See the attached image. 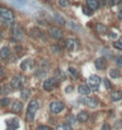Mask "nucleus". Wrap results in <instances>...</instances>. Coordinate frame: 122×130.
<instances>
[{
	"label": "nucleus",
	"mask_w": 122,
	"mask_h": 130,
	"mask_svg": "<svg viewBox=\"0 0 122 130\" xmlns=\"http://www.w3.org/2000/svg\"><path fill=\"white\" fill-rule=\"evenodd\" d=\"M81 104H84V105H87V106H90V108H96V106H98V99L95 98V97H87V95H83L79 100Z\"/></svg>",
	"instance_id": "nucleus-4"
},
{
	"label": "nucleus",
	"mask_w": 122,
	"mask_h": 130,
	"mask_svg": "<svg viewBox=\"0 0 122 130\" xmlns=\"http://www.w3.org/2000/svg\"><path fill=\"white\" fill-rule=\"evenodd\" d=\"M77 121L78 122H80V123H84V122H86L87 119H89V113L86 111H80L79 113L77 115Z\"/></svg>",
	"instance_id": "nucleus-16"
},
{
	"label": "nucleus",
	"mask_w": 122,
	"mask_h": 130,
	"mask_svg": "<svg viewBox=\"0 0 122 130\" xmlns=\"http://www.w3.org/2000/svg\"><path fill=\"white\" fill-rule=\"evenodd\" d=\"M38 106H40V105H38V102H37L36 99H31L30 103L28 104L27 115H25V117H27V119L29 122L34 121V117H35L37 110H38Z\"/></svg>",
	"instance_id": "nucleus-1"
},
{
	"label": "nucleus",
	"mask_w": 122,
	"mask_h": 130,
	"mask_svg": "<svg viewBox=\"0 0 122 130\" xmlns=\"http://www.w3.org/2000/svg\"><path fill=\"white\" fill-rule=\"evenodd\" d=\"M10 98H3V99H0V106L1 108H5V106H7L10 104Z\"/></svg>",
	"instance_id": "nucleus-27"
},
{
	"label": "nucleus",
	"mask_w": 122,
	"mask_h": 130,
	"mask_svg": "<svg viewBox=\"0 0 122 130\" xmlns=\"http://www.w3.org/2000/svg\"><path fill=\"white\" fill-rule=\"evenodd\" d=\"M12 34H13V37L14 38H17V40H20L23 37V29L19 25H16V26L13 27V30H12Z\"/></svg>",
	"instance_id": "nucleus-12"
},
{
	"label": "nucleus",
	"mask_w": 122,
	"mask_h": 130,
	"mask_svg": "<svg viewBox=\"0 0 122 130\" xmlns=\"http://www.w3.org/2000/svg\"><path fill=\"white\" fill-rule=\"evenodd\" d=\"M59 5L61 7H63V9H66L68 6V1L67 0H59Z\"/></svg>",
	"instance_id": "nucleus-32"
},
{
	"label": "nucleus",
	"mask_w": 122,
	"mask_h": 130,
	"mask_svg": "<svg viewBox=\"0 0 122 130\" xmlns=\"http://www.w3.org/2000/svg\"><path fill=\"white\" fill-rule=\"evenodd\" d=\"M55 130H72V128L66 124V123H62V124H59V125L56 126V129Z\"/></svg>",
	"instance_id": "nucleus-26"
},
{
	"label": "nucleus",
	"mask_w": 122,
	"mask_h": 130,
	"mask_svg": "<svg viewBox=\"0 0 122 130\" xmlns=\"http://www.w3.org/2000/svg\"><path fill=\"white\" fill-rule=\"evenodd\" d=\"M109 36L111 37V38H116V34H110Z\"/></svg>",
	"instance_id": "nucleus-44"
},
{
	"label": "nucleus",
	"mask_w": 122,
	"mask_h": 130,
	"mask_svg": "<svg viewBox=\"0 0 122 130\" xmlns=\"http://www.w3.org/2000/svg\"><path fill=\"white\" fill-rule=\"evenodd\" d=\"M83 13L86 14V16H90V14L92 13V10H91L90 7H87V6H84V7H83Z\"/></svg>",
	"instance_id": "nucleus-30"
},
{
	"label": "nucleus",
	"mask_w": 122,
	"mask_h": 130,
	"mask_svg": "<svg viewBox=\"0 0 122 130\" xmlns=\"http://www.w3.org/2000/svg\"><path fill=\"white\" fill-rule=\"evenodd\" d=\"M17 4H20V5H25L27 4V0H14Z\"/></svg>",
	"instance_id": "nucleus-38"
},
{
	"label": "nucleus",
	"mask_w": 122,
	"mask_h": 130,
	"mask_svg": "<svg viewBox=\"0 0 122 130\" xmlns=\"http://www.w3.org/2000/svg\"><path fill=\"white\" fill-rule=\"evenodd\" d=\"M120 42H121V43H122V36L120 37Z\"/></svg>",
	"instance_id": "nucleus-46"
},
{
	"label": "nucleus",
	"mask_w": 122,
	"mask_h": 130,
	"mask_svg": "<svg viewBox=\"0 0 122 130\" xmlns=\"http://www.w3.org/2000/svg\"><path fill=\"white\" fill-rule=\"evenodd\" d=\"M55 17V19H56V20H58V23H60V24H61V25H65V24H66V22H65V19L62 18V17H61V16H60L59 13H56L54 16Z\"/></svg>",
	"instance_id": "nucleus-28"
},
{
	"label": "nucleus",
	"mask_w": 122,
	"mask_h": 130,
	"mask_svg": "<svg viewBox=\"0 0 122 130\" xmlns=\"http://www.w3.org/2000/svg\"><path fill=\"white\" fill-rule=\"evenodd\" d=\"M104 4H105V0H101V3H100L101 6H104Z\"/></svg>",
	"instance_id": "nucleus-45"
},
{
	"label": "nucleus",
	"mask_w": 122,
	"mask_h": 130,
	"mask_svg": "<svg viewBox=\"0 0 122 130\" xmlns=\"http://www.w3.org/2000/svg\"><path fill=\"white\" fill-rule=\"evenodd\" d=\"M121 0H110V5H117Z\"/></svg>",
	"instance_id": "nucleus-40"
},
{
	"label": "nucleus",
	"mask_w": 122,
	"mask_h": 130,
	"mask_svg": "<svg viewBox=\"0 0 122 130\" xmlns=\"http://www.w3.org/2000/svg\"><path fill=\"white\" fill-rule=\"evenodd\" d=\"M56 85H58V79H56V78H49V79L43 81L42 87H43L44 91H48V92H49V91L53 90Z\"/></svg>",
	"instance_id": "nucleus-7"
},
{
	"label": "nucleus",
	"mask_w": 122,
	"mask_h": 130,
	"mask_svg": "<svg viewBox=\"0 0 122 130\" xmlns=\"http://www.w3.org/2000/svg\"><path fill=\"white\" fill-rule=\"evenodd\" d=\"M4 73H5V71H4V67H3V66L0 64V78H1V76L4 75Z\"/></svg>",
	"instance_id": "nucleus-41"
},
{
	"label": "nucleus",
	"mask_w": 122,
	"mask_h": 130,
	"mask_svg": "<svg viewBox=\"0 0 122 130\" xmlns=\"http://www.w3.org/2000/svg\"><path fill=\"white\" fill-rule=\"evenodd\" d=\"M12 111L13 112H20L23 109V103L22 102H19V100H16V102H13L12 103Z\"/></svg>",
	"instance_id": "nucleus-17"
},
{
	"label": "nucleus",
	"mask_w": 122,
	"mask_h": 130,
	"mask_svg": "<svg viewBox=\"0 0 122 130\" xmlns=\"http://www.w3.org/2000/svg\"><path fill=\"white\" fill-rule=\"evenodd\" d=\"M31 66H32V61L29 60V58H27V60L22 61V63H20V69H22V71H28Z\"/></svg>",
	"instance_id": "nucleus-19"
},
{
	"label": "nucleus",
	"mask_w": 122,
	"mask_h": 130,
	"mask_svg": "<svg viewBox=\"0 0 122 130\" xmlns=\"http://www.w3.org/2000/svg\"><path fill=\"white\" fill-rule=\"evenodd\" d=\"M37 130H52V129L47 125H40L38 128H37Z\"/></svg>",
	"instance_id": "nucleus-37"
},
{
	"label": "nucleus",
	"mask_w": 122,
	"mask_h": 130,
	"mask_svg": "<svg viewBox=\"0 0 122 130\" xmlns=\"http://www.w3.org/2000/svg\"><path fill=\"white\" fill-rule=\"evenodd\" d=\"M68 26L71 27L72 30H74V31H78V32H80L81 30H83L80 25H78L77 23H74V22H69V23H68Z\"/></svg>",
	"instance_id": "nucleus-23"
},
{
	"label": "nucleus",
	"mask_w": 122,
	"mask_h": 130,
	"mask_svg": "<svg viewBox=\"0 0 122 130\" xmlns=\"http://www.w3.org/2000/svg\"><path fill=\"white\" fill-rule=\"evenodd\" d=\"M65 48L68 50V51H76V50L79 48V43H78L77 40L74 38H67L65 41Z\"/></svg>",
	"instance_id": "nucleus-8"
},
{
	"label": "nucleus",
	"mask_w": 122,
	"mask_h": 130,
	"mask_svg": "<svg viewBox=\"0 0 122 130\" xmlns=\"http://www.w3.org/2000/svg\"><path fill=\"white\" fill-rule=\"evenodd\" d=\"M47 1H52V0H47Z\"/></svg>",
	"instance_id": "nucleus-48"
},
{
	"label": "nucleus",
	"mask_w": 122,
	"mask_h": 130,
	"mask_svg": "<svg viewBox=\"0 0 122 130\" xmlns=\"http://www.w3.org/2000/svg\"><path fill=\"white\" fill-rule=\"evenodd\" d=\"M49 35H50V37H53L54 40H60V38H62L63 32H62V30L59 29L58 26H50Z\"/></svg>",
	"instance_id": "nucleus-9"
},
{
	"label": "nucleus",
	"mask_w": 122,
	"mask_h": 130,
	"mask_svg": "<svg viewBox=\"0 0 122 130\" xmlns=\"http://www.w3.org/2000/svg\"><path fill=\"white\" fill-rule=\"evenodd\" d=\"M116 62H117L120 66H122V56H117V57H116Z\"/></svg>",
	"instance_id": "nucleus-39"
},
{
	"label": "nucleus",
	"mask_w": 122,
	"mask_h": 130,
	"mask_svg": "<svg viewBox=\"0 0 122 130\" xmlns=\"http://www.w3.org/2000/svg\"><path fill=\"white\" fill-rule=\"evenodd\" d=\"M78 92H79L80 95H87V94L91 92V88L89 85L81 84V85H79V87H78Z\"/></svg>",
	"instance_id": "nucleus-10"
},
{
	"label": "nucleus",
	"mask_w": 122,
	"mask_h": 130,
	"mask_svg": "<svg viewBox=\"0 0 122 130\" xmlns=\"http://www.w3.org/2000/svg\"><path fill=\"white\" fill-rule=\"evenodd\" d=\"M101 81H102V79H101L98 75H91L90 78H89V80H87L91 91H98V87H100V85H101Z\"/></svg>",
	"instance_id": "nucleus-5"
},
{
	"label": "nucleus",
	"mask_w": 122,
	"mask_h": 130,
	"mask_svg": "<svg viewBox=\"0 0 122 130\" xmlns=\"http://www.w3.org/2000/svg\"><path fill=\"white\" fill-rule=\"evenodd\" d=\"M110 99L113 100V102H120L122 100V92L121 91H113L111 93H110Z\"/></svg>",
	"instance_id": "nucleus-14"
},
{
	"label": "nucleus",
	"mask_w": 122,
	"mask_h": 130,
	"mask_svg": "<svg viewBox=\"0 0 122 130\" xmlns=\"http://www.w3.org/2000/svg\"><path fill=\"white\" fill-rule=\"evenodd\" d=\"M71 91H72V87H71V86H68V87H67V90H66V92H67V93H69Z\"/></svg>",
	"instance_id": "nucleus-43"
},
{
	"label": "nucleus",
	"mask_w": 122,
	"mask_h": 130,
	"mask_svg": "<svg viewBox=\"0 0 122 130\" xmlns=\"http://www.w3.org/2000/svg\"><path fill=\"white\" fill-rule=\"evenodd\" d=\"M109 76L113 78V79H118V78L121 76V73H120V71L116 69V68H111V69L109 71Z\"/></svg>",
	"instance_id": "nucleus-21"
},
{
	"label": "nucleus",
	"mask_w": 122,
	"mask_h": 130,
	"mask_svg": "<svg viewBox=\"0 0 122 130\" xmlns=\"http://www.w3.org/2000/svg\"><path fill=\"white\" fill-rule=\"evenodd\" d=\"M30 94H31V91L29 88H23L20 92V97H22V99H28L30 97Z\"/></svg>",
	"instance_id": "nucleus-24"
},
{
	"label": "nucleus",
	"mask_w": 122,
	"mask_h": 130,
	"mask_svg": "<svg viewBox=\"0 0 122 130\" xmlns=\"http://www.w3.org/2000/svg\"><path fill=\"white\" fill-rule=\"evenodd\" d=\"M114 48H115V49H117V50H121V51H122V43H121V42H115V43H114Z\"/></svg>",
	"instance_id": "nucleus-33"
},
{
	"label": "nucleus",
	"mask_w": 122,
	"mask_h": 130,
	"mask_svg": "<svg viewBox=\"0 0 122 130\" xmlns=\"http://www.w3.org/2000/svg\"><path fill=\"white\" fill-rule=\"evenodd\" d=\"M50 51H52V53H56V54H59V53L62 51V48H61L59 44H52L50 45Z\"/></svg>",
	"instance_id": "nucleus-25"
},
{
	"label": "nucleus",
	"mask_w": 122,
	"mask_h": 130,
	"mask_svg": "<svg viewBox=\"0 0 122 130\" xmlns=\"http://www.w3.org/2000/svg\"><path fill=\"white\" fill-rule=\"evenodd\" d=\"M0 20H3L5 23H13V20H14L13 12L9 9L0 7Z\"/></svg>",
	"instance_id": "nucleus-2"
},
{
	"label": "nucleus",
	"mask_w": 122,
	"mask_h": 130,
	"mask_svg": "<svg viewBox=\"0 0 122 130\" xmlns=\"http://www.w3.org/2000/svg\"><path fill=\"white\" fill-rule=\"evenodd\" d=\"M24 82H25V80H24V78L22 75H16L11 80V86L14 90H18V88H22L24 86Z\"/></svg>",
	"instance_id": "nucleus-6"
},
{
	"label": "nucleus",
	"mask_w": 122,
	"mask_h": 130,
	"mask_svg": "<svg viewBox=\"0 0 122 130\" xmlns=\"http://www.w3.org/2000/svg\"><path fill=\"white\" fill-rule=\"evenodd\" d=\"M16 53H17L18 55L22 54V53H23V47H20V45H17V47H16Z\"/></svg>",
	"instance_id": "nucleus-34"
},
{
	"label": "nucleus",
	"mask_w": 122,
	"mask_h": 130,
	"mask_svg": "<svg viewBox=\"0 0 122 130\" xmlns=\"http://www.w3.org/2000/svg\"><path fill=\"white\" fill-rule=\"evenodd\" d=\"M104 84H105V86H107V90H111V84H110V82H109V80H105V79H104Z\"/></svg>",
	"instance_id": "nucleus-35"
},
{
	"label": "nucleus",
	"mask_w": 122,
	"mask_h": 130,
	"mask_svg": "<svg viewBox=\"0 0 122 130\" xmlns=\"http://www.w3.org/2000/svg\"><path fill=\"white\" fill-rule=\"evenodd\" d=\"M101 130H111V126L105 123V124H103V125H102V129H101Z\"/></svg>",
	"instance_id": "nucleus-36"
},
{
	"label": "nucleus",
	"mask_w": 122,
	"mask_h": 130,
	"mask_svg": "<svg viewBox=\"0 0 122 130\" xmlns=\"http://www.w3.org/2000/svg\"><path fill=\"white\" fill-rule=\"evenodd\" d=\"M19 126V122L17 118H12L7 121V130H17Z\"/></svg>",
	"instance_id": "nucleus-11"
},
{
	"label": "nucleus",
	"mask_w": 122,
	"mask_h": 130,
	"mask_svg": "<svg viewBox=\"0 0 122 130\" xmlns=\"http://www.w3.org/2000/svg\"><path fill=\"white\" fill-rule=\"evenodd\" d=\"M10 55H11V50H10L9 47H3L0 49V57L3 60H7L10 57Z\"/></svg>",
	"instance_id": "nucleus-13"
},
{
	"label": "nucleus",
	"mask_w": 122,
	"mask_h": 130,
	"mask_svg": "<svg viewBox=\"0 0 122 130\" xmlns=\"http://www.w3.org/2000/svg\"><path fill=\"white\" fill-rule=\"evenodd\" d=\"M96 31L98 32L100 35H105V34L108 32V27L105 26V25H103V24L98 23V24L96 25Z\"/></svg>",
	"instance_id": "nucleus-18"
},
{
	"label": "nucleus",
	"mask_w": 122,
	"mask_h": 130,
	"mask_svg": "<svg viewBox=\"0 0 122 130\" xmlns=\"http://www.w3.org/2000/svg\"><path fill=\"white\" fill-rule=\"evenodd\" d=\"M1 91H3L4 93H10V92L12 91V86H11V84H10V85H5L4 88H3Z\"/></svg>",
	"instance_id": "nucleus-31"
},
{
	"label": "nucleus",
	"mask_w": 122,
	"mask_h": 130,
	"mask_svg": "<svg viewBox=\"0 0 122 130\" xmlns=\"http://www.w3.org/2000/svg\"><path fill=\"white\" fill-rule=\"evenodd\" d=\"M68 71H69V73H71V74H72L74 78H78V76H79V73H78V71L76 69V68L69 67V68H68Z\"/></svg>",
	"instance_id": "nucleus-29"
},
{
	"label": "nucleus",
	"mask_w": 122,
	"mask_h": 130,
	"mask_svg": "<svg viewBox=\"0 0 122 130\" xmlns=\"http://www.w3.org/2000/svg\"><path fill=\"white\" fill-rule=\"evenodd\" d=\"M117 16H118V19H121V20H122V10L120 11V12H118Z\"/></svg>",
	"instance_id": "nucleus-42"
},
{
	"label": "nucleus",
	"mask_w": 122,
	"mask_h": 130,
	"mask_svg": "<svg viewBox=\"0 0 122 130\" xmlns=\"http://www.w3.org/2000/svg\"><path fill=\"white\" fill-rule=\"evenodd\" d=\"M63 109H65V104L60 100H53L49 104V110L53 115H58L60 112H62Z\"/></svg>",
	"instance_id": "nucleus-3"
},
{
	"label": "nucleus",
	"mask_w": 122,
	"mask_h": 130,
	"mask_svg": "<svg viewBox=\"0 0 122 130\" xmlns=\"http://www.w3.org/2000/svg\"><path fill=\"white\" fill-rule=\"evenodd\" d=\"M86 6L90 7L92 11H96L100 7V1L98 0H86Z\"/></svg>",
	"instance_id": "nucleus-15"
},
{
	"label": "nucleus",
	"mask_w": 122,
	"mask_h": 130,
	"mask_svg": "<svg viewBox=\"0 0 122 130\" xmlns=\"http://www.w3.org/2000/svg\"><path fill=\"white\" fill-rule=\"evenodd\" d=\"M95 66L97 69H103L105 67V60L104 58H97L95 61Z\"/></svg>",
	"instance_id": "nucleus-22"
},
{
	"label": "nucleus",
	"mask_w": 122,
	"mask_h": 130,
	"mask_svg": "<svg viewBox=\"0 0 122 130\" xmlns=\"http://www.w3.org/2000/svg\"><path fill=\"white\" fill-rule=\"evenodd\" d=\"M1 92H3V91H1V87H0V93H1Z\"/></svg>",
	"instance_id": "nucleus-47"
},
{
	"label": "nucleus",
	"mask_w": 122,
	"mask_h": 130,
	"mask_svg": "<svg viewBox=\"0 0 122 130\" xmlns=\"http://www.w3.org/2000/svg\"><path fill=\"white\" fill-rule=\"evenodd\" d=\"M42 32L40 31V29H37V27H32L31 30H30V36L34 37V38H40L42 37Z\"/></svg>",
	"instance_id": "nucleus-20"
}]
</instances>
